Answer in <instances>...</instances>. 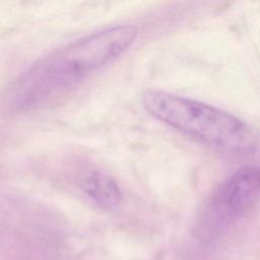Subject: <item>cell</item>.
Returning a JSON list of instances; mask_svg holds the SVG:
<instances>
[{"instance_id": "cell-1", "label": "cell", "mask_w": 260, "mask_h": 260, "mask_svg": "<svg viewBox=\"0 0 260 260\" xmlns=\"http://www.w3.org/2000/svg\"><path fill=\"white\" fill-rule=\"evenodd\" d=\"M136 34L133 25L113 26L48 56L15 82L9 96L12 107L35 109L54 103L84 77L122 55Z\"/></svg>"}, {"instance_id": "cell-2", "label": "cell", "mask_w": 260, "mask_h": 260, "mask_svg": "<svg viewBox=\"0 0 260 260\" xmlns=\"http://www.w3.org/2000/svg\"><path fill=\"white\" fill-rule=\"evenodd\" d=\"M142 103L155 119L209 146L234 154H246L256 147L250 126L213 106L161 90L145 91Z\"/></svg>"}, {"instance_id": "cell-3", "label": "cell", "mask_w": 260, "mask_h": 260, "mask_svg": "<svg viewBox=\"0 0 260 260\" xmlns=\"http://www.w3.org/2000/svg\"><path fill=\"white\" fill-rule=\"evenodd\" d=\"M260 197V169L245 166L231 175L213 194L205 218L208 231L215 232L241 217Z\"/></svg>"}, {"instance_id": "cell-4", "label": "cell", "mask_w": 260, "mask_h": 260, "mask_svg": "<svg viewBox=\"0 0 260 260\" xmlns=\"http://www.w3.org/2000/svg\"><path fill=\"white\" fill-rule=\"evenodd\" d=\"M84 191L96 203L106 208L116 207L121 201V192L114 179L102 173L90 175L83 185Z\"/></svg>"}]
</instances>
